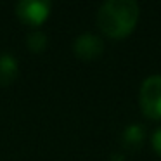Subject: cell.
Returning a JSON list of instances; mask_svg holds the SVG:
<instances>
[{"mask_svg": "<svg viewBox=\"0 0 161 161\" xmlns=\"http://www.w3.org/2000/svg\"><path fill=\"white\" fill-rule=\"evenodd\" d=\"M153 147L158 154L161 156V128H158L153 135Z\"/></svg>", "mask_w": 161, "mask_h": 161, "instance_id": "cell-8", "label": "cell"}, {"mask_svg": "<svg viewBox=\"0 0 161 161\" xmlns=\"http://www.w3.org/2000/svg\"><path fill=\"white\" fill-rule=\"evenodd\" d=\"M140 108L144 114L161 119V75L146 78L140 87Z\"/></svg>", "mask_w": 161, "mask_h": 161, "instance_id": "cell-2", "label": "cell"}, {"mask_svg": "<svg viewBox=\"0 0 161 161\" xmlns=\"http://www.w3.org/2000/svg\"><path fill=\"white\" fill-rule=\"evenodd\" d=\"M47 45V36L43 31H31L28 35V47L31 50H35V52H40V50H43Z\"/></svg>", "mask_w": 161, "mask_h": 161, "instance_id": "cell-7", "label": "cell"}, {"mask_svg": "<svg viewBox=\"0 0 161 161\" xmlns=\"http://www.w3.org/2000/svg\"><path fill=\"white\" fill-rule=\"evenodd\" d=\"M16 12L30 26H40L50 12V2L47 0H23L16 5Z\"/></svg>", "mask_w": 161, "mask_h": 161, "instance_id": "cell-3", "label": "cell"}, {"mask_svg": "<svg viewBox=\"0 0 161 161\" xmlns=\"http://www.w3.org/2000/svg\"><path fill=\"white\" fill-rule=\"evenodd\" d=\"M142 139H144V132L139 125L128 126V128L125 130V133H123V144H125V147L130 151L139 149L140 144H142Z\"/></svg>", "mask_w": 161, "mask_h": 161, "instance_id": "cell-6", "label": "cell"}, {"mask_svg": "<svg viewBox=\"0 0 161 161\" xmlns=\"http://www.w3.org/2000/svg\"><path fill=\"white\" fill-rule=\"evenodd\" d=\"M73 50L80 59H95L102 54L104 43L99 36L92 35V33H83L75 40Z\"/></svg>", "mask_w": 161, "mask_h": 161, "instance_id": "cell-4", "label": "cell"}, {"mask_svg": "<svg viewBox=\"0 0 161 161\" xmlns=\"http://www.w3.org/2000/svg\"><path fill=\"white\" fill-rule=\"evenodd\" d=\"M18 76V61L11 54H0V83L9 85Z\"/></svg>", "mask_w": 161, "mask_h": 161, "instance_id": "cell-5", "label": "cell"}, {"mask_svg": "<svg viewBox=\"0 0 161 161\" xmlns=\"http://www.w3.org/2000/svg\"><path fill=\"white\" fill-rule=\"evenodd\" d=\"M139 21V5L133 0H109L97 12V25L111 38L130 35Z\"/></svg>", "mask_w": 161, "mask_h": 161, "instance_id": "cell-1", "label": "cell"}]
</instances>
